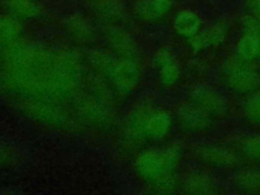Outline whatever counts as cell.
I'll return each instance as SVG.
<instances>
[{
	"label": "cell",
	"instance_id": "obj_17",
	"mask_svg": "<svg viewBox=\"0 0 260 195\" xmlns=\"http://www.w3.org/2000/svg\"><path fill=\"white\" fill-rule=\"evenodd\" d=\"M253 15L260 20V0H248Z\"/></svg>",
	"mask_w": 260,
	"mask_h": 195
},
{
	"label": "cell",
	"instance_id": "obj_6",
	"mask_svg": "<svg viewBox=\"0 0 260 195\" xmlns=\"http://www.w3.org/2000/svg\"><path fill=\"white\" fill-rule=\"evenodd\" d=\"M177 121L183 131L192 134H199L210 128L212 118L191 102L189 104L182 105L178 109Z\"/></svg>",
	"mask_w": 260,
	"mask_h": 195
},
{
	"label": "cell",
	"instance_id": "obj_10",
	"mask_svg": "<svg viewBox=\"0 0 260 195\" xmlns=\"http://www.w3.org/2000/svg\"><path fill=\"white\" fill-rule=\"evenodd\" d=\"M234 188L241 193L260 194V169H245L232 180Z\"/></svg>",
	"mask_w": 260,
	"mask_h": 195
},
{
	"label": "cell",
	"instance_id": "obj_14",
	"mask_svg": "<svg viewBox=\"0 0 260 195\" xmlns=\"http://www.w3.org/2000/svg\"><path fill=\"white\" fill-rule=\"evenodd\" d=\"M240 151L248 159L260 162V134L243 139L240 143Z\"/></svg>",
	"mask_w": 260,
	"mask_h": 195
},
{
	"label": "cell",
	"instance_id": "obj_5",
	"mask_svg": "<svg viewBox=\"0 0 260 195\" xmlns=\"http://www.w3.org/2000/svg\"><path fill=\"white\" fill-rule=\"evenodd\" d=\"M191 102L202 109L212 119H221L229 112L228 103L224 98L215 89L199 85L191 91Z\"/></svg>",
	"mask_w": 260,
	"mask_h": 195
},
{
	"label": "cell",
	"instance_id": "obj_11",
	"mask_svg": "<svg viewBox=\"0 0 260 195\" xmlns=\"http://www.w3.org/2000/svg\"><path fill=\"white\" fill-rule=\"evenodd\" d=\"M174 27L179 36L189 40L201 30V20L196 13L190 10H183L176 15Z\"/></svg>",
	"mask_w": 260,
	"mask_h": 195
},
{
	"label": "cell",
	"instance_id": "obj_4",
	"mask_svg": "<svg viewBox=\"0 0 260 195\" xmlns=\"http://www.w3.org/2000/svg\"><path fill=\"white\" fill-rule=\"evenodd\" d=\"M244 29L245 32L237 44V58L246 63L260 60V20L255 16L247 17Z\"/></svg>",
	"mask_w": 260,
	"mask_h": 195
},
{
	"label": "cell",
	"instance_id": "obj_7",
	"mask_svg": "<svg viewBox=\"0 0 260 195\" xmlns=\"http://www.w3.org/2000/svg\"><path fill=\"white\" fill-rule=\"evenodd\" d=\"M181 189L187 194L210 195L220 192L215 180L204 172L193 171L185 175L181 182Z\"/></svg>",
	"mask_w": 260,
	"mask_h": 195
},
{
	"label": "cell",
	"instance_id": "obj_9",
	"mask_svg": "<svg viewBox=\"0 0 260 195\" xmlns=\"http://www.w3.org/2000/svg\"><path fill=\"white\" fill-rule=\"evenodd\" d=\"M225 39V30L221 25H212L200 30L196 36L189 39V45L194 51H201L220 45Z\"/></svg>",
	"mask_w": 260,
	"mask_h": 195
},
{
	"label": "cell",
	"instance_id": "obj_8",
	"mask_svg": "<svg viewBox=\"0 0 260 195\" xmlns=\"http://www.w3.org/2000/svg\"><path fill=\"white\" fill-rule=\"evenodd\" d=\"M172 127V118L164 110H157L148 114L142 125L144 134L151 139H161L168 135Z\"/></svg>",
	"mask_w": 260,
	"mask_h": 195
},
{
	"label": "cell",
	"instance_id": "obj_2",
	"mask_svg": "<svg viewBox=\"0 0 260 195\" xmlns=\"http://www.w3.org/2000/svg\"><path fill=\"white\" fill-rule=\"evenodd\" d=\"M223 75L228 86L236 93L250 94L260 89V73L238 58L224 65Z\"/></svg>",
	"mask_w": 260,
	"mask_h": 195
},
{
	"label": "cell",
	"instance_id": "obj_15",
	"mask_svg": "<svg viewBox=\"0 0 260 195\" xmlns=\"http://www.w3.org/2000/svg\"><path fill=\"white\" fill-rule=\"evenodd\" d=\"M10 6L18 14L31 15L37 12V4L32 0H10Z\"/></svg>",
	"mask_w": 260,
	"mask_h": 195
},
{
	"label": "cell",
	"instance_id": "obj_13",
	"mask_svg": "<svg viewBox=\"0 0 260 195\" xmlns=\"http://www.w3.org/2000/svg\"><path fill=\"white\" fill-rule=\"evenodd\" d=\"M243 115L252 124H260V89L248 95L243 104Z\"/></svg>",
	"mask_w": 260,
	"mask_h": 195
},
{
	"label": "cell",
	"instance_id": "obj_3",
	"mask_svg": "<svg viewBox=\"0 0 260 195\" xmlns=\"http://www.w3.org/2000/svg\"><path fill=\"white\" fill-rule=\"evenodd\" d=\"M198 161L216 169H234L241 164L240 155L232 148L219 144H203L193 150Z\"/></svg>",
	"mask_w": 260,
	"mask_h": 195
},
{
	"label": "cell",
	"instance_id": "obj_12",
	"mask_svg": "<svg viewBox=\"0 0 260 195\" xmlns=\"http://www.w3.org/2000/svg\"><path fill=\"white\" fill-rule=\"evenodd\" d=\"M156 63L160 82L166 86L175 84L179 79L180 71L171 53L168 51H161L156 57Z\"/></svg>",
	"mask_w": 260,
	"mask_h": 195
},
{
	"label": "cell",
	"instance_id": "obj_16",
	"mask_svg": "<svg viewBox=\"0 0 260 195\" xmlns=\"http://www.w3.org/2000/svg\"><path fill=\"white\" fill-rule=\"evenodd\" d=\"M173 0H151V5L156 17L165 15L171 8Z\"/></svg>",
	"mask_w": 260,
	"mask_h": 195
},
{
	"label": "cell",
	"instance_id": "obj_1",
	"mask_svg": "<svg viewBox=\"0 0 260 195\" xmlns=\"http://www.w3.org/2000/svg\"><path fill=\"white\" fill-rule=\"evenodd\" d=\"M180 156L175 149H155L144 152L137 161L140 174L149 180L164 182L170 186L176 183L175 173Z\"/></svg>",
	"mask_w": 260,
	"mask_h": 195
}]
</instances>
